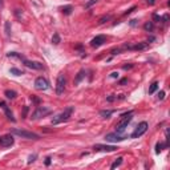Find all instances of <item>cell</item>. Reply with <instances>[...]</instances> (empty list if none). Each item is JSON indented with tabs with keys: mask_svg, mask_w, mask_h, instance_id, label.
<instances>
[{
	"mask_svg": "<svg viewBox=\"0 0 170 170\" xmlns=\"http://www.w3.org/2000/svg\"><path fill=\"white\" fill-rule=\"evenodd\" d=\"M72 113H73V106H68V108L64 109V112H61L60 114H57V116L52 120V124L56 125V124L64 122V121H68L69 117L72 116Z\"/></svg>",
	"mask_w": 170,
	"mask_h": 170,
	"instance_id": "1",
	"label": "cell"
},
{
	"mask_svg": "<svg viewBox=\"0 0 170 170\" xmlns=\"http://www.w3.org/2000/svg\"><path fill=\"white\" fill-rule=\"evenodd\" d=\"M12 134H16V136L22 137V138H27V140H39L40 136L36 133H32V132H28V130H24V129H12Z\"/></svg>",
	"mask_w": 170,
	"mask_h": 170,
	"instance_id": "2",
	"label": "cell"
},
{
	"mask_svg": "<svg viewBox=\"0 0 170 170\" xmlns=\"http://www.w3.org/2000/svg\"><path fill=\"white\" fill-rule=\"evenodd\" d=\"M132 113H129L128 116H124V117H121V120H120V122L116 125V132L117 133H122V132L126 129V126H128V124L132 121Z\"/></svg>",
	"mask_w": 170,
	"mask_h": 170,
	"instance_id": "3",
	"label": "cell"
},
{
	"mask_svg": "<svg viewBox=\"0 0 170 170\" xmlns=\"http://www.w3.org/2000/svg\"><path fill=\"white\" fill-rule=\"evenodd\" d=\"M65 85H67V77L64 73H60L56 81V93L57 95H62L65 91Z\"/></svg>",
	"mask_w": 170,
	"mask_h": 170,
	"instance_id": "4",
	"label": "cell"
},
{
	"mask_svg": "<svg viewBox=\"0 0 170 170\" xmlns=\"http://www.w3.org/2000/svg\"><path fill=\"white\" fill-rule=\"evenodd\" d=\"M146 130H148V122L142 121V122H140V124L137 125L136 130L132 133V138H138V137H141L142 134L146 133Z\"/></svg>",
	"mask_w": 170,
	"mask_h": 170,
	"instance_id": "5",
	"label": "cell"
},
{
	"mask_svg": "<svg viewBox=\"0 0 170 170\" xmlns=\"http://www.w3.org/2000/svg\"><path fill=\"white\" fill-rule=\"evenodd\" d=\"M51 113V109L49 108H45V106H37L36 110L32 113V118L33 120H39L41 117H45L47 114Z\"/></svg>",
	"mask_w": 170,
	"mask_h": 170,
	"instance_id": "6",
	"label": "cell"
},
{
	"mask_svg": "<svg viewBox=\"0 0 170 170\" xmlns=\"http://www.w3.org/2000/svg\"><path fill=\"white\" fill-rule=\"evenodd\" d=\"M35 88L37 91H47L49 88V82L47 81V78L44 77H37L36 81H35Z\"/></svg>",
	"mask_w": 170,
	"mask_h": 170,
	"instance_id": "7",
	"label": "cell"
},
{
	"mask_svg": "<svg viewBox=\"0 0 170 170\" xmlns=\"http://www.w3.org/2000/svg\"><path fill=\"white\" fill-rule=\"evenodd\" d=\"M13 136L12 134H5V136L0 137V146L2 148H9L13 145Z\"/></svg>",
	"mask_w": 170,
	"mask_h": 170,
	"instance_id": "8",
	"label": "cell"
},
{
	"mask_svg": "<svg viewBox=\"0 0 170 170\" xmlns=\"http://www.w3.org/2000/svg\"><path fill=\"white\" fill-rule=\"evenodd\" d=\"M105 140L109 141V142H121L124 140H126V137L125 136H121V133H109L105 136Z\"/></svg>",
	"mask_w": 170,
	"mask_h": 170,
	"instance_id": "9",
	"label": "cell"
},
{
	"mask_svg": "<svg viewBox=\"0 0 170 170\" xmlns=\"http://www.w3.org/2000/svg\"><path fill=\"white\" fill-rule=\"evenodd\" d=\"M93 149H95L96 152H116L117 149V146H113V145H101V144H97V145H95L93 146Z\"/></svg>",
	"mask_w": 170,
	"mask_h": 170,
	"instance_id": "10",
	"label": "cell"
},
{
	"mask_svg": "<svg viewBox=\"0 0 170 170\" xmlns=\"http://www.w3.org/2000/svg\"><path fill=\"white\" fill-rule=\"evenodd\" d=\"M104 43H106V36H104V35H98V36H96L95 39H92L91 45L93 48H98V47H101Z\"/></svg>",
	"mask_w": 170,
	"mask_h": 170,
	"instance_id": "11",
	"label": "cell"
},
{
	"mask_svg": "<svg viewBox=\"0 0 170 170\" xmlns=\"http://www.w3.org/2000/svg\"><path fill=\"white\" fill-rule=\"evenodd\" d=\"M24 61V65L27 68H31V69H35V71H41L44 69V65L41 62H37V61H29V60H23Z\"/></svg>",
	"mask_w": 170,
	"mask_h": 170,
	"instance_id": "12",
	"label": "cell"
},
{
	"mask_svg": "<svg viewBox=\"0 0 170 170\" xmlns=\"http://www.w3.org/2000/svg\"><path fill=\"white\" fill-rule=\"evenodd\" d=\"M149 47V43H138L136 45H125V49H130V51H142V49H146Z\"/></svg>",
	"mask_w": 170,
	"mask_h": 170,
	"instance_id": "13",
	"label": "cell"
},
{
	"mask_svg": "<svg viewBox=\"0 0 170 170\" xmlns=\"http://www.w3.org/2000/svg\"><path fill=\"white\" fill-rule=\"evenodd\" d=\"M0 105H2V108L5 110V114H7V117H8V118L11 120V121H15V118H13V116H12V112H11V110L8 109V106H7L4 102H0Z\"/></svg>",
	"mask_w": 170,
	"mask_h": 170,
	"instance_id": "14",
	"label": "cell"
},
{
	"mask_svg": "<svg viewBox=\"0 0 170 170\" xmlns=\"http://www.w3.org/2000/svg\"><path fill=\"white\" fill-rule=\"evenodd\" d=\"M84 77H85V71H84V69H81V71H80L78 73H77V76H76V78H75V84H78V82L81 81V80L84 78Z\"/></svg>",
	"mask_w": 170,
	"mask_h": 170,
	"instance_id": "15",
	"label": "cell"
},
{
	"mask_svg": "<svg viewBox=\"0 0 170 170\" xmlns=\"http://www.w3.org/2000/svg\"><path fill=\"white\" fill-rule=\"evenodd\" d=\"M113 113H114V110H101V112H100V116H101L102 118H109Z\"/></svg>",
	"mask_w": 170,
	"mask_h": 170,
	"instance_id": "16",
	"label": "cell"
},
{
	"mask_svg": "<svg viewBox=\"0 0 170 170\" xmlns=\"http://www.w3.org/2000/svg\"><path fill=\"white\" fill-rule=\"evenodd\" d=\"M4 95H5V97H7V98H11V100L16 98V96H17L15 91H9V89H7V91L4 92Z\"/></svg>",
	"mask_w": 170,
	"mask_h": 170,
	"instance_id": "17",
	"label": "cell"
},
{
	"mask_svg": "<svg viewBox=\"0 0 170 170\" xmlns=\"http://www.w3.org/2000/svg\"><path fill=\"white\" fill-rule=\"evenodd\" d=\"M121 164H122V157H118V158H117L116 161H114L113 164H112V166H110V169H116V168H118V166H120Z\"/></svg>",
	"mask_w": 170,
	"mask_h": 170,
	"instance_id": "18",
	"label": "cell"
},
{
	"mask_svg": "<svg viewBox=\"0 0 170 170\" xmlns=\"http://www.w3.org/2000/svg\"><path fill=\"white\" fill-rule=\"evenodd\" d=\"M144 28H145V31H148V32H152V31L154 29V24L152 22H149V23H146L144 25Z\"/></svg>",
	"mask_w": 170,
	"mask_h": 170,
	"instance_id": "19",
	"label": "cell"
},
{
	"mask_svg": "<svg viewBox=\"0 0 170 170\" xmlns=\"http://www.w3.org/2000/svg\"><path fill=\"white\" fill-rule=\"evenodd\" d=\"M157 89H158V82L155 81V82H153V84L150 85V88H149V93H150V95H153Z\"/></svg>",
	"mask_w": 170,
	"mask_h": 170,
	"instance_id": "20",
	"label": "cell"
},
{
	"mask_svg": "<svg viewBox=\"0 0 170 170\" xmlns=\"http://www.w3.org/2000/svg\"><path fill=\"white\" fill-rule=\"evenodd\" d=\"M7 56H8V57H17V58H20V60H25L24 56H22V55H19V53H16V52H9Z\"/></svg>",
	"mask_w": 170,
	"mask_h": 170,
	"instance_id": "21",
	"label": "cell"
},
{
	"mask_svg": "<svg viewBox=\"0 0 170 170\" xmlns=\"http://www.w3.org/2000/svg\"><path fill=\"white\" fill-rule=\"evenodd\" d=\"M11 72L12 75H15V76H22L23 75V71H20V69H17V68H11Z\"/></svg>",
	"mask_w": 170,
	"mask_h": 170,
	"instance_id": "22",
	"label": "cell"
},
{
	"mask_svg": "<svg viewBox=\"0 0 170 170\" xmlns=\"http://www.w3.org/2000/svg\"><path fill=\"white\" fill-rule=\"evenodd\" d=\"M52 43L56 44V45H57V44L60 43V35H58V33H55V35H53V37H52Z\"/></svg>",
	"mask_w": 170,
	"mask_h": 170,
	"instance_id": "23",
	"label": "cell"
},
{
	"mask_svg": "<svg viewBox=\"0 0 170 170\" xmlns=\"http://www.w3.org/2000/svg\"><path fill=\"white\" fill-rule=\"evenodd\" d=\"M62 12H64L65 15H71V13H72V5L64 7V8H62Z\"/></svg>",
	"mask_w": 170,
	"mask_h": 170,
	"instance_id": "24",
	"label": "cell"
},
{
	"mask_svg": "<svg viewBox=\"0 0 170 170\" xmlns=\"http://www.w3.org/2000/svg\"><path fill=\"white\" fill-rule=\"evenodd\" d=\"M110 19H112V16H110V15H106V16H102V17H101V19H100V20H98V23H100V24H104V23H105V22H108V20H110Z\"/></svg>",
	"mask_w": 170,
	"mask_h": 170,
	"instance_id": "25",
	"label": "cell"
},
{
	"mask_svg": "<svg viewBox=\"0 0 170 170\" xmlns=\"http://www.w3.org/2000/svg\"><path fill=\"white\" fill-rule=\"evenodd\" d=\"M162 148H164V145H162L161 142H158V144L155 145V153H157V154L161 153V152H162Z\"/></svg>",
	"mask_w": 170,
	"mask_h": 170,
	"instance_id": "26",
	"label": "cell"
},
{
	"mask_svg": "<svg viewBox=\"0 0 170 170\" xmlns=\"http://www.w3.org/2000/svg\"><path fill=\"white\" fill-rule=\"evenodd\" d=\"M5 33H7V36L11 35V24H9V22L5 23Z\"/></svg>",
	"mask_w": 170,
	"mask_h": 170,
	"instance_id": "27",
	"label": "cell"
},
{
	"mask_svg": "<svg viewBox=\"0 0 170 170\" xmlns=\"http://www.w3.org/2000/svg\"><path fill=\"white\" fill-rule=\"evenodd\" d=\"M96 2H97V0H89V2L85 4V8H89V7H92V5L96 3Z\"/></svg>",
	"mask_w": 170,
	"mask_h": 170,
	"instance_id": "28",
	"label": "cell"
},
{
	"mask_svg": "<svg viewBox=\"0 0 170 170\" xmlns=\"http://www.w3.org/2000/svg\"><path fill=\"white\" fill-rule=\"evenodd\" d=\"M37 158V155L36 154H33V155H31V157H29V159H28V164H32V162L35 161V159H36Z\"/></svg>",
	"mask_w": 170,
	"mask_h": 170,
	"instance_id": "29",
	"label": "cell"
},
{
	"mask_svg": "<svg viewBox=\"0 0 170 170\" xmlns=\"http://www.w3.org/2000/svg\"><path fill=\"white\" fill-rule=\"evenodd\" d=\"M158 98H159V100H164V98H165V92H164V91H161V92L158 93Z\"/></svg>",
	"mask_w": 170,
	"mask_h": 170,
	"instance_id": "30",
	"label": "cell"
},
{
	"mask_svg": "<svg viewBox=\"0 0 170 170\" xmlns=\"http://www.w3.org/2000/svg\"><path fill=\"white\" fill-rule=\"evenodd\" d=\"M110 77H113V78H118V73H117V72H113V73H110Z\"/></svg>",
	"mask_w": 170,
	"mask_h": 170,
	"instance_id": "31",
	"label": "cell"
},
{
	"mask_svg": "<svg viewBox=\"0 0 170 170\" xmlns=\"http://www.w3.org/2000/svg\"><path fill=\"white\" fill-rule=\"evenodd\" d=\"M120 52H121V49H118V48H117V49H113V51H112V55H118Z\"/></svg>",
	"mask_w": 170,
	"mask_h": 170,
	"instance_id": "32",
	"label": "cell"
},
{
	"mask_svg": "<svg viewBox=\"0 0 170 170\" xmlns=\"http://www.w3.org/2000/svg\"><path fill=\"white\" fill-rule=\"evenodd\" d=\"M128 82V78H122V80H120V85H124V84H126Z\"/></svg>",
	"mask_w": 170,
	"mask_h": 170,
	"instance_id": "33",
	"label": "cell"
},
{
	"mask_svg": "<svg viewBox=\"0 0 170 170\" xmlns=\"http://www.w3.org/2000/svg\"><path fill=\"white\" fill-rule=\"evenodd\" d=\"M134 9H136V7H132V8H130V9H128V11H126V12H125V15H128V13H130V12H133V11H134Z\"/></svg>",
	"mask_w": 170,
	"mask_h": 170,
	"instance_id": "34",
	"label": "cell"
},
{
	"mask_svg": "<svg viewBox=\"0 0 170 170\" xmlns=\"http://www.w3.org/2000/svg\"><path fill=\"white\" fill-rule=\"evenodd\" d=\"M132 67H133V65H132V64H129V65H124V69H125V71H126V69H130Z\"/></svg>",
	"mask_w": 170,
	"mask_h": 170,
	"instance_id": "35",
	"label": "cell"
},
{
	"mask_svg": "<svg viewBox=\"0 0 170 170\" xmlns=\"http://www.w3.org/2000/svg\"><path fill=\"white\" fill-rule=\"evenodd\" d=\"M148 2V4H150V5H153L154 3H155V0H146Z\"/></svg>",
	"mask_w": 170,
	"mask_h": 170,
	"instance_id": "36",
	"label": "cell"
},
{
	"mask_svg": "<svg viewBox=\"0 0 170 170\" xmlns=\"http://www.w3.org/2000/svg\"><path fill=\"white\" fill-rule=\"evenodd\" d=\"M51 164V158L49 157H47V159H45V165H49Z\"/></svg>",
	"mask_w": 170,
	"mask_h": 170,
	"instance_id": "37",
	"label": "cell"
},
{
	"mask_svg": "<svg viewBox=\"0 0 170 170\" xmlns=\"http://www.w3.org/2000/svg\"><path fill=\"white\" fill-rule=\"evenodd\" d=\"M153 19L154 20H161V17H159L158 15H153Z\"/></svg>",
	"mask_w": 170,
	"mask_h": 170,
	"instance_id": "38",
	"label": "cell"
},
{
	"mask_svg": "<svg viewBox=\"0 0 170 170\" xmlns=\"http://www.w3.org/2000/svg\"><path fill=\"white\" fill-rule=\"evenodd\" d=\"M114 98H116V97H112V96H109V97H108V101H113Z\"/></svg>",
	"mask_w": 170,
	"mask_h": 170,
	"instance_id": "39",
	"label": "cell"
}]
</instances>
